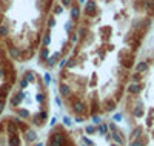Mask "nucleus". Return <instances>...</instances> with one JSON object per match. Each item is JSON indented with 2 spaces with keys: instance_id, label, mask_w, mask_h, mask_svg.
<instances>
[{
  "instance_id": "f257e3e1",
  "label": "nucleus",
  "mask_w": 154,
  "mask_h": 146,
  "mask_svg": "<svg viewBox=\"0 0 154 146\" xmlns=\"http://www.w3.org/2000/svg\"><path fill=\"white\" fill-rule=\"evenodd\" d=\"M69 138V134L66 132L63 125H56L54 128H51L46 145L45 146H65Z\"/></svg>"
},
{
  "instance_id": "f03ea898",
  "label": "nucleus",
  "mask_w": 154,
  "mask_h": 146,
  "mask_svg": "<svg viewBox=\"0 0 154 146\" xmlns=\"http://www.w3.org/2000/svg\"><path fill=\"white\" fill-rule=\"evenodd\" d=\"M136 52H133L130 48H122L117 52V62L119 66L125 71H131L136 65Z\"/></svg>"
},
{
  "instance_id": "7ed1b4c3",
  "label": "nucleus",
  "mask_w": 154,
  "mask_h": 146,
  "mask_svg": "<svg viewBox=\"0 0 154 146\" xmlns=\"http://www.w3.org/2000/svg\"><path fill=\"white\" fill-rule=\"evenodd\" d=\"M48 117H50L48 108H40L37 112H34L33 115H31V118H29V125L39 129V128L45 126V123L48 122Z\"/></svg>"
},
{
  "instance_id": "20e7f679",
  "label": "nucleus",
  "mask_w": 154,
  "mask_h": 146,
  "mask_svg": "<svg viewBox=\"0 0 154 146\" xmlns=\"http://www.w3.org/2000/svg\"><path fill=\"white\" fill-rule=\"evenodd\" d=\"M88 106H89V117L102 114V98L99 97L97 92H93L91 97L88 98Z\"/></svg>"
},
{
  "instance_id": "39448f33",
  "label": "nucleus",
  "mask_w": 154,
  "mask_h": 146,
  "mask_svg": "<svg viewBox=\"0 0 154 146\" xmlns=\"http://www.w3.org/2000/svg\"><path fill=\"white\" fill-rule=\"evenodd\" d=\"M143 88H145L143 83L128 81V83L125 85V94H126V96H131V97H139V96L143 92Z\"/></svg>"
},
{
  "instance_id": "423d86ee",
  "label": "nucleus",
  "mask_w": 154,
  "mask_h": 146,
  "mask_svg": "<svg viewBox=\"0 0 154 146\" xmlns=\"http://www.w3.org/2000/svg\"><path fill=\"white\" fill-rule=\"evenodd\" d=\"M117 106H119V103L114 100L113 96H106V97L102 98V114L103 112L114 114L117 111Z\"/></svg>"
},
{
  "instance_id": "0eeeda50",
  "label": "nucleus",
  "mask_w": 154,
  "mask_h": 146,
  "mask_svg": "<svg viewBox=\"0 0 154 146\" xmlns=\"http://www.w3.org/2000/svg\"><path fill=\"white\" fill-rule=\"evenodd\" d=\"M57 92H59V96H60L62 98H66V97H69V96L74 92V89H72V86L69 85L68 81H59Z\"/></svg>"
},
{
  "instance_id": "6e6552de",
  "label": "nucleus",
  "mask_w": 154,
  "mask_h": 146,
  "mask_svg": "<svg viewBox=\"0 0 154 146\" xmlns=\"http://www.w3.org/2000/svg\"><path fill=\"white\" fill-rule=\"evenodd\" d=\"M97 3H96V0H88L85 3V9H83V16L89 17V18H93V17L97 16Z\"/></svg>"
},
{
  "instance_id": "1a4fd4ad",
  "label": "nucleus",
  "mask_w": 154,
  "mask_h": 146,
  "mask_svg": "<svg viewBox=\"0 0 154 146\" xmlns=\"http://www.w3.org/2000/svg\"><path fill=\"white\" fill-rule=\"evenodd\" d=\"M62 57H63V55H62V51H56V52H52L51 55L48 57V60L45 62V65L43 66H45L46 69H52L54 66H57L59 60H60Z\"/></svg>"
},
{
  "instance_id": "9d476101",
  "label": "nucleus",
  "mask_w": 154,
  "mask_h": 146,
  "mask_svg": "<svg viewBox=\"0 0 154 146\" xmlns=\"http://www.w3.org/2000/svg\"><path fill=\"white\" fill-rule=\"evenodd\" d=\"M150 140H151V135L145 131L139 138H136V140H130V145L128 146H148L150 145Z\"/></svg>"
},
{
  "instance_id": "9b49d317",
  "label": "nucleus",
  "mask_w": 154,
  "mask_h": 146,
  "mask_svg": "<svg viewBox=\"0 0 154 146\" xmlns=\"http://www.w3.org/2000/svg\"><path fill=\"white\" fill-rule=\"evenodd\" d=\"M111 142L116 143V145H120V146H126L128 145V138L125 137V134L122 131H116V132H111Z\"/></svg>"
},
{
  "instance_id": "f8f14e48",
  "label": "nucleus",
  "mask_w": 154,
  "mask_h": 146,
  "mask_svg": "<svg viewBox=\"0 0 154 146\" xmlns=\"http://www.w3.org/2000/svg\"><path fill=\"white\" fill-rule=\"evenodd\" d=\"M13 112H14V115H17L20 120H25V122H28V123H29V118H31V115H33L28 108H23V106L13 109Z\"/></svg>"
},
{
  "instance_id": "ddd939ff",
  "label": "nucleus",
  "mask_w": 154,
  "mask_h": 146,
  "mask_svg": "<svg viewBox=\"0 0 154 146\" xmlns=\"http://www.w3.org/2000/svg\"><path fill=\"white\" fill-rule=\"evenodd\" d=\"M23 135V140H25V143L26 145H34L35 142H39V134H37V131L35 129H31L26 131L25 134H22Z\"/></svg>"
},
{
  "instance_id": "4468645a",
  "label": "nucleus",
  "mask_w": 154,
  "mask_h": 146,
  "mask_svg": "<svg viewBox=\"0 0 154 146\" xmlns=\"http://www.w3.org/2000/svg\"><path fill=\"white\" fill-rule=\"evenodd\" d=\"M80 16H82V11H80V8H79V3L74 2V3L71 5V8H69V17H71L72 22H79Z\"/></svg>"
},
{
  "instance_id": "2eb2a0df",
  "label": "nucleus",
  "mask_w": 154,
  "mask_h": 146,
  "mask_svg": "<svg viewBox=\"0 0 154 146\" xmlns=\"http://www.w3.org/2000/svg\"><path fill=\"white\" fill-rule=\"evenodd\" d=\"M35 101L39 103L40 108H43V106L48 103V92H46V89H45V91H37V92H35ZM45 108H48V106H45Z\"/></svg>"
},
{
  "instance_id": "dca6fc26",
  "label": "nucleus",
  "mask_w": 154,
  "mask_h": 146,
  "mask_svg": "<svg viewBox=\"0 0 154 146\" xmlns=\"http://www.w3.org/2000/svg\"><path fill=\"white\" fill-rule=\"evenodd\" d=\"M145 132V126H142V125H134L133 128H131V131H130V140H136V138H139L142 134Z\"/></svg>"
},
{
  "instance_id": "f3484780",
  "label": "nucleus",
  "mask_w": 154,
  "mask_h": 146,
  "mask_svg": "<svg viewBox=\"0 0 154 146\" xmlns=\"http://www.w3.org/2000/svg\"><path fill=\"white\" fill-rule=\"evenodd\" d=\"M150 68H151V65L146 60H140V62H137L136 65H134V71L140 72V74H146L150 71Z\"/></svg>"
},
{
  "instance_id": "a211bd4d",
  "label": "nucleus",
  "mask_w": 154,
  "mask_h": 146,
  "mask_svg": "<svg viewBox=\"0 0 154 146\" xmlns=\"http://www.w3.org/2000/svg\"><path fill=\"white\" fill-rule=\"evenodd\" d=\"M123 96H125V85H122V83H117V86L114 88V92H113V97H114V100L119 103L120 100L123 98Z\"/></svg>"
},
{
  "instance_id": "6ab92c4d",
  "label": "nucleus",
  "mask_w": 154,
  "mask_h": 146,
  "mask_svg": "<svg viewBox=\"0 0 154 146\" xmlns=\"http://www.w3.org/2000/svg\"><path fill=\"white\" fill-rule=\"evenodd\" d=\"M48 57H50V49H48V46H42L40 51H39V63L40 65H45V62L48 60Z\"/></svg>"
},
{
  "instance_id": "aec40b11",
  "label": "nucleus",
  "mask_w": 154,
  "mask_h": 146,
  "mask_svg": "<svg viewBox=\"0 0 154 146\" xmlns=\"http://www.w3.org/2000/svg\"><path fill=\"white\" fill-rule=\"evenodd\" d=\"M22 75H23L26 80L29 81V83H33V85H34V83H35V79H37V75H39V74H37L35 71H33V69H26Z\"/></svg>"
},
{
  "instance_id": "412c9836",
  "label": "nucleus",
  "mask_w": 154,
  "mask_h": 146,
  "mask_svg": "<svg viewBox=\"0 0 154 146\" xmlns=\"http://www.w3.org/2000/svg\"><path fill=\"white\" fill-rule=\"evenodd\" d=\"M77 66H80L79 60H77L76 57H69L68 62H66V66H65V69H68V71H72V69H76Z\"/></svg>"
},
{
  "instance_id": "4be33fe9",
  "label": "nucleus",
  "mask_w": 154,
  "mask_h": 146,
  "mask_svg": "<svg viewBox=\"0 0 154 146\" xmlns=\"http://www.w3.org/2000/svg\"><path fill=\"white\" fill-rule=\"evenodd\" d=\"M111 33H113V28L111 26H102L100 28V34H102V39L103 40H109V37H111Z\"/></svg>"
},
{
  "instance_id": "5701e85b",
  "label": "nucleus",
  "mask_w": 154,
  "mask_h": 146,
  "mask_svg": "<svg viewBox=\"0 0 154 146\" xmlns=\"http://www.w3.org/2000/svg\"><path fill=\"white\" fill-rule=\"evenodd\" d=\"M83 132H85V135H88V137L96 135L97 134V126H94L93 123H89V125H86L85 128H83Z\"/></svg>"
},
{
  "instance_id": "b1692460",
  "label": "nucleus",
  "mask_w": 154,
  "mask_h": 146,
  "mask_svg": "<svg viewBox=\"0 0 154 146\" xmlns=\"http://www.w3.org/2000/svg\"><path fill=\"white\" fill-rule=\"evenodd\" d=\"M145 117H146V120H145V122H146V123H145V125H146V128H153V126H154V109H153V108L148 111V114H146Z\"/></svg>"
},
{
  "instance_id": "393cba45",
  "label": "nucleus",
  "mask_w": 154,
  "mask_h": 146,
  "mask_svg": "<svg viewBox=\"0 0 154 146\" xmlns=\"http://www.w3.org/2000/svg\"><path fill=\"white\" fill-rule=\"evenodd\" d=\"M130 81H134V83H143V74L140 72H130Z\"/></svg>"
},
{
  "instance_id": "a878e982",
  "label": "nucleus",
  "mask_w": 154,
  "mask_h": 146,
  "mask_svg": "<svg viewBox=\"0 0 154 146\" xmlns=\"http://www.w3.org/2000/svg\"><path fill=\"white\" fill-rule=\"evenodd\" d=\"M50 43H51V34L50 31L46 29V33L42 35V40H40V45L42 46H50Z\"/></svg>"
},
{
  "instance_id": "bb28decb",
  "label": "nucleus",
  "mask_w": 154,
  "mask_h": 146,
  "mask_svg": "<svg viewBox=\"0 0 154 146\" xmlns=\"http://www.w3.org/2000/svg\"><path fill=\"white\" fill-rule=\"evenodd\" d=\"M51 9H52V16L56 17V16H60V14L63 12V9H65V8H63L60 3H52V8H51Z\"/></svg>"
},
{
  "instance_id": "cd10ccee",
  "label": "nucleus",
  "mask_w": 154,
  "mask_h": 146,
  "mask_svg": "<svg viewBox=\"0 0 154 146\" xmlns=\"http://www.w3.org/2000/svg\"><path fill=\"white\" fill-rule=\"evenodd\" d=\"M109 129H108V123L106 122H102L100 125H97V134H100V135H105V134H108Z\"/></svg>"
},
{
  "instance_id": "c85d7f7f",
  "label": "nucleus",
  "mask_w": 154,
  "mask_h": 146,
  "mask_svg": "<svg viewBox=\"0 0 154 146\" xmlns=\"http://www.w3.org/2000/svg\"><path fill=\"white\" fill-rule=\"evenodd\" d=\"M68 42L74 46V45H77V43H80V37L77 35L76 33H69V37H68Z\"/></svg>"
},
{
  "instance_id": "c756f323",
  "label": "nucleus",
  "mask_w": 154,
  "mask_h": 146,
  "mask_svg": "<svg viewBox=\"0 0 154 146\" xmlns=\"http://www.w3.org/2000/svg\"><path fill=\"white\" fill-rule=\"evenodd\" d=\"M97 81H99V75L94 72V74H91V77H88V86L96 88L97 86Z\"/></svg>"
},
{
  "instance_id": "7c9ffc66",
  "label": "nucleus",
  "mask_w": 154,
  "mask_h": 146,
  "mask_svg": "<svg viewBox=\"0 0 154 146\" xmlns=\"http://www.w3.org/2000/svg\"><path fill=\"white\" fill-rule=\"evenodd\" d=\"M80 143H83L85 146H96V143H94V140H91L88 135H80Z\"/></svg>"
},
{
  "instance_id": "2f4dec72",
  "label": "nucleus",
  "mask_w": 154,
  "mask_h": 146,
  "mask_svg": "<svg viewBox=\"0 0 154 146\" xmlns=\"http://www.w3.org/2000/svg\"><path fill=\"white\" fill-rule=\"evenodd\" d=\"M62 122H63V126H66V128H71L72 123H74V120H72L71 115H63L62 117Z\"/></svg>"
},
{
  "instance_id": "473e14b6",
  "label": "nucleus",
  "mask_w": 154,
  "mask_h": 146,
  "mask_svg": "<svg viewBox=\"0 0 154 146\" xmlns=\"http://www.w3.org/2000/svg\"><path fill=\"white\" fill-rule=\"evenodd\" d=\"M42 80H43V85H45V88H48V86L51 85V81H52L51 74H50V72H45V74L42 75Z\"/></svg>"
},
{
  "instance_id": "72a5a7b5",
  "label": "nucleus",
  "mask_w": 154,
  "mask_h": 146,
  "mask_svg": "<svg viewBox=\"0 0 154 146\" xmlns=\"http://www.w3.org/2000/svg\"><path fill=\"white\" fill-rule=\"evenodd\" d=\"M123 118H125V112H116L113 114V122H116V123H120V122H123Z\"/></svg>"
},
{
  "instance_id": "f704fd0d",
  "label": "nucleus",
  "mask_w": 154,
  "mask_h": 146,
  "mask_svg": "<svg viewBox=\"0 0 154 146\" xmlns=\"http://www.w3.org/2000/svg\"><path fill=\"white\" fill-rule=\"evenodd\" d=\"M54 26H56V17L52 16H50L48 17V23H46V29H48V31H51L52 28H54Z\"/></svg>"
},
{
  "instance_id": "c9c22d12",
  "label": "nucleus",
  "mask_w": 154,
  "mask_h": 146,
  "mask_svg": "<svg viewBox=\"0 0 154 146\" xmlns=\"http://www.w3.org/2000/svg\"><path fill=\"white\" fill-rule=\"evenodd\" d=\"M74 28H76L74 22H72V20H68L66 25H65V31H66V33H74Z\"/></svg>"
},
{
  "instance_id": "e433bc0d",
  "label": "nucleus",
  "mask_w": 154,
  "mask_h": 146,
  "mask_svg": "<svg viewBox=\"0 0 154 146\" xmlns=\"http://www.w3.org/2000/svg\"><path fill=\"white\" fill-rule=\"evenodd\" d=\"M102 122H103V120H102V117H100V115H93V117H91V123H93L94 126L100 125Z\"/></svg>"
},
{
  "instance_id": "4c0bfd02",
  "label": "nucleus",
  "mask_w": 154,
  "mask_h": 146,
  "mask_svg": "<svg viewBox=\"0 0 154 146\" xmlns=\"http://www.w3.org/2000/svg\"><path fill=\"white\" fill-rule=\"evenodd\" d=\"M72 120H74V123H77V125H82V123L85 122L86 118L83 117V115H74V117H72Z\"/></svg>"
},
{
  "instance_id": "58836bf2",
  "label": "nucleus",
  "mask_w": 154,
  "mask_h": 146,
  "mask_svg": "<svg viewBox=\"0 0 154 146\" xmlns=\"http://www.w3.org/2000/svg\"><path fill=\"white\" fill-rule=\"evenodd\" d=\"M66 62H68V57H62V59L59 60V63H57V65H59V68H60V71H62V69H65Z\"/></svg>"
},
{
  "instance_id": "ea45409f",
  "label": "nucleus",
  "mask_w": 154,
  "mask_h": 146,
  "mask_svg": "<svg viewBox=\"0 0 154 146\" xmlns=\"http://www.w3.org/2000/svg\"><path fill=\"white\" fill-rule=\"evenodd\" d=\"M108 129H109V132H116V131L119 129V128H117V123H116V122H109V123H108Z\"/></svg>"
},
{
  "instance_id": "a19ab883",
  "label": "nucleus",
  "mask_w": 154,
  "mask_h": 146,
  "mask_svg": "<svg viewBox=\"0 0 154 146\" xmlns=\"http://www.w3.org/2000/svg\"><path fill=\"white\" fill-rule=\"evenodd\" d=\"M76 0H60V5L63 6V8H71V5L74 3Z\"/></svg>"
},
{
  "instance_id": "79ce46f5",
  "label": "nucleus",
  "mask_w": 154,
  "mask_h": 146,
  "mask_svg": "<svg viewBox=\"0 0 154 146\" xmlns=\"http://www.w3.org/2000/svg\"><path fill=\"white\" fill-rule=\"evenodd\" d=\"M54 103H56V105H57L59 108H63V98L60 97V96H59V97H56V98H54Z\"/></svg>"
},
{
  "instance_id": "37998d69",
  "label": "nucleus",
  "mask_w": 154,
  "mask_h": 146,
  "mask_svg": "<svg viewBox=\"0 0 154 146\" xmlns=\"http://www.w3.org/2000/svg\"><path fill=\"white\" fill-rule=\"evenodd\" d=\"M56 125H57V115H54L51 118V122H50V126H51V128H54Z\"/></svg>"
},
{
  "instance_id": "c03bdc74",
  "label": "nucleus",
  "mask_w": 154,
  "mask_h": 146,
  "mask_svg": "<svg viewBox=\"0 0 154 146\" xmlns=\"http://www.w3.org/2000/svg\"><path fill=\"white\" fill-rule=\"evenodd\" d=\"M103 137H105V140H106V142H111V132H108V134H105Z\"/></svg>"
},
{
  "instance_id": "a18cd8bd",
  "label": "nucleus",
  "mask_w": 154,
  "mask_h": 146,
  "mask_svg": "<svg viewBox=\"0 0 154 146\" xmlns=\"http://www.w3.org/2000/svg\"><path fill=\"white\" fill-rule=\"evenodd\" d=\"M31 146H45V143H42V142H35L34 145H31Z\"/></svg>"
},
{
  "instance_id": "49530a36",
  "label": "nucleus",
  "mask_w": 154,
  "mask_h": 146,
  "mask_svg": "<svg viewBox=\"0 0 154 146\" xmlns=\"http://www.w3.org/2000/svg\"><path fill=\"white\" fill-rule=\"evenodd\" d=\"M150 135H151V138H154V128L151 129V134H150Z\"/></svg>"
},
{
  "instance_id": "de8ad7c7",
  "label": "nucleus",
  "mask_w": 154,
  "mask_h": 146,
  "mask_svg": "<svg viewBox=\"0 0 154 146\" xmlns=\"http://www.w3.org/2000/svg\"><path fill=\"white\" fill-rule=\"evenodd\" d=\"M77 3H86V0H77Z\"/></svg>"
},
{
  "instance_id": "09e8293b",
  "label": "nucleus",
  "mask_w": 154,
  "mask_h": 146,
  "mask_svg": "<svg viewBox=\"0 0 154 146\" xmlns=\"http://www.w3.org/2000/svg\"><path fill=\"white\" fill-rule=\"evenodd\" d=\"M109 146H120V145H116V143H111Z\"/></svg>"
}]
</instances>
